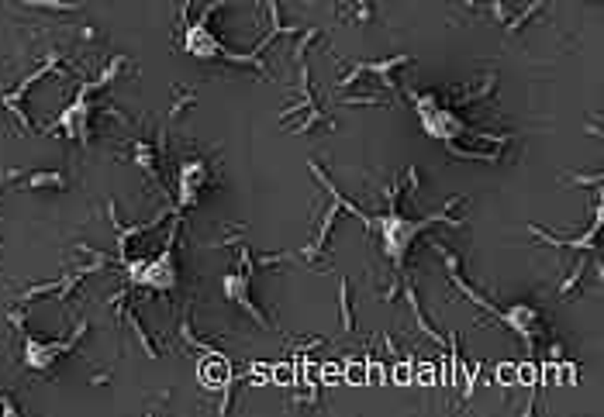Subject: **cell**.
Segmentation results:
<instances>
[{"label":"cell","mask_w":604,"mask_h":417,"mask_svg":"<svg viewBox=\"0 0 604 417\" xmlns=\"http://www.w3.org/2000/svg\"><path fill=\"white\" fill-rule=\"evenodd\" d=\"M21 187H24V190H42V187H52V190H63V187H70V176H66L63 169H45V173H28V176L21 180Z\"/></svg>","instance_id":"6da1fadb"},{"label":"cell","mask_w":604,"mask_h":417,"mask_svg":"<svg viewBox=\"0 0 604 417\" xmlns=\"http://www.w3.org/2000/svg\"><path fill=\"white\" fill-rule=\"evenodd\" d=\"M335 14L342 21H356V24H370L373 21V3L370 0H338Z\"/></svg>","instance_id":"7a4b0ae2"},{"label":"cell","mask_w":604,"mask_h":417,"mask_svg":"<svg viewBox=\"0 0 604 417\" xmlns=\"http://www.w3.org/2000/svg\"><path fill=\"white\" fill-rule=\"evenodd\" d=\"M352 290H349V280H338V311H342V331L352 334L356 331V317H352Z\"/></svg>","instance_id":"3957f363"},{"label":"cell","mask_w":604,"mask_h":417,"mask_svg":"<svg viewBox=\"0 0 604 417\" xmlns=\"http://www.w3.org/2000/svg\"><path fill=\"white\" fill-rule=\"evenodd\" d=\"M542 7H546V0H532L525 10H518V14H511V17H507L504 31H507V35H518V31H521V28H525V24L535 17V14H542Z\"/></svg>","instance_id":"277c9868"},{"label":"cell","mask_w":604,"mask_h":417,"mask_svg":"<svg viewBox=\"0 0 604 417\" xmlns=\"http://www.w3.org/2000/svg\"><path fill=\"white\" fill-rule=\"evenodd\" d=\"M314 128H335V121H332V117H328V114H325L318 104L307 107V117H304L294 131H297V135H307V131H314Z\"/></svg>","instance_id":"5b68a950"},{"label":"cell","mask_w":604,"mask_h":417,"mask_svg":"<svg viewBox=\"0 0 604 417\" xmlns=\"http://www.w3.org/2000/svg\"><path fill=\"white\" fill-rule=\"evenodd\" d=\"M128 324H131V331H135V338H138V345L145 348V355H149V359H159V348H156V341L149 338V331L142 327V321H138V314H128Z\"/></svg>","instance_id":"8992f818"},{"label":"cell","mask_w":604,"mask_h":417,"mask_svg":"<svg viewBox=\"0 0 604 417\" xmlns=\"http://www.w3.org/2000/svg\"><path fill=\"white\" fill-rule=\"evenodd\" d=\"M173 94H177V101H173V107H170V121H177L187 107L197 101V94H194V90H183V87H173Z\"/></svg>","instance_id":"52a82bcc"},{"label":"cell","mask_w":604,"mask_h":417,"mask_svg":"<svg viewBox=\"0 0 604 417\" xmlns=\"http://www.w3.org/2000/svg\"><path fill=\"white\" fill-rule=\"evenodd\" d=\"M577 287H584V259H580V262L570 269V276L560 283V293H563V297H573V290H577Z\"/></svg>","instance_id":"ba28073f"},{"label":"cell","mask_w":604,"mask_h":417,"mask_svg":"<svg viewBox=\"0 0 604 417\" xmlns=\"http://www.w3.org/2000/svg\"><path fill=\"white\" fill-rule=\"evenodd\" d=\"M563 180H566V183H577V187H598V190H601V173H594V176H584V173H580V176H577V173H566V176H563Z\"/></svg>","instance_id":"9c48e42d"},{"label":"cell","mask_w":604,"mask_h":417,"mask_svg":"<svg viewBox=\"0 0 604 417\" xmlns=\"http://www.w3.org/2000/svg\"><path fill=\"white\" fill-rule=\"evenodd\" d=\"M318 38H321V31H318V28H307L301 38H297V49H294V56H297V59H304V56H307V45H311V42H318Z\"/></svg>","instance_id":"30bf717a"},{"label":"cell","mask_w":604,"mask_h":417,"mask_svg":"<svg viewBox=\"0 0 604 417\" xmlns=\"http://www.w3.org/2000/svg\"><path fill=\"white\" fill-rule=\"evenodd\" d=\"M76 38H80L83 45H97V42H101V31H97L94 24H80V28H76Z\"/></svg>","instance_id":"8fae6325"},{"label":"cell","mask_w":604,"mask_h":417,"mask_svg":"<svg viewBox=\"0 0 604 417\" xmlns=\"http://www.w3.org/2000/svg\"><path fill=\"white\" fill-rule=\"evenodd\" d=\"M487 10H491V17H498L501 24H507V17H511V7H507L504 0H487Z\"/></svg>","instance_id":"7c38bea8"},{"label":"cell","mask_w":604,"mask_h":417,"mask_svg":"<svg viewBox=\"0 0 604 417\" xmlns=\"http://www.w3.org/2000/svg\"><path fill=\"white\" fill-rule=\"evenodd\" d=\"M404 183H407V190H414V194H418V187H421V173H418V166H407Z\"/></svg>","instance_id":"4fadbf2b"},{"label":"cell","mask_w":604,"mask_h":417,"mask_svg":"<svg viewBox=\"0 0 604 417\" xmlns=\"http://www.w3.org/2000/svg\"><path fill=\"white\" fill-rule=\"evenodd\" d=\"M456 7H463V10H477V0H456Z\"/></svg>","instance_id":"5bb4252c"},{"label":"cell","mask_w":604,"mask_h":417,"mask_svg":"<svg viewBox=\"0 0 604 417\" xmlns=\"http://www.w3.org/2000/svg\"><path fill=\"white\" fill-rule=\"evenodd\" d=\"M107 380H111V373H97V376H94L90 383H94V386H101V383H107Z\"/></svg>","instance_id":"9a60e30c"},{"label":"cell","mask_w":604,"mask_h":417,"mask_svg":"<svg viewBox=\"0 0 604 417\" xmlns=\"http://www.w3.org/2000/svg\"><path fill=\"white\" fill-rule=\"evenodd\" d=\"M594 3H598V0H594Z\"/></svg>","instance_id":"2e32d148"}]
</instances>
